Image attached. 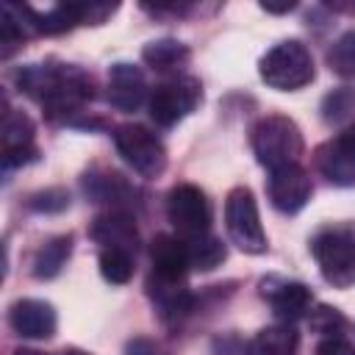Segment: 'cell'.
Here are the masks:
<instances>
[{
	"label": "cell",
	"mask_w": 355,
	"mask_h": 355,
	"mask_svg": "<svg viewBox=\"0 0 355 355\" xmlns=\"http://www.w3.org/2000/svg\"><path fill=\"white\" fill-rule=\"evenodd\" d=\"M17 83L53 119L69 116L92 100V80L69 64H28L17 72Z\"/></svg>",
	"instance_id": "obj_1"
},
{
	"label": "cell",
	"mask_w": 355,
	"mask_h": 355,
	"mask_svg": "<svg viewBox=\"0 0 355 355\" xmlns=\"http://www.w3.org/2000/svg\"><path fill=\"white\" fill-rule=\"evenodd\" d=\"M250 144H252L258 164L266 166L269 172L280 169V166L300 164V155L305 150L297 122L288 116H280V114L258 119L250 130Z\"/></svg>",
	"instance_id": "obj_2"
},
{
	"label": "cell",
	"mask_w": 355,
	"mask_h": 355,
	"mask_svg": "<svg viewBox=\"0 0 355 355\" xmlns=\"http://www.w3.org/2000/svg\"><path fill=\"white\" fill-rule=\"evenodd\" d=\"M258 72H261V80L277 92H297L302 86H308L316 75L308 47L297 39H286V42L275 44L261 58Z\"/></svg>",
	"instance_id": "obj_3"
},
{
	"label": "cell",
	"mask_w": 355,
	"mask_h": 355,
	"mask_svg": "<svg viewBox=\"0 0 355 355\" xmlns=\"http://www.w3.org/2000/svg\"><path fill=\"white\" fill-rule=\"evenodd\" d=\"M311 252L319 263L322 277L333 288L355 286V236L341 227H330L313 236Z\"/></svg>",
	"instance_id": "obj_4"
},
{
	"label": "cell",
	"mask_w": 355,
	"mask_h": 355,
	"mask_svg": "<svg viewBox=\"0 0 355 355\" xmlns=\"http://www.w3.org/2000/svg\"><path fill=\"white\" fill-rule=\"evenodd\" d=\"M225 227L230 241L250 255H261L266 252V233L261 227V216H258V205L250 189L236 186L227 191L225 200Z\"/></svg>",
	"instance_id": "obj_5"
},
{
	"label": "cell",
	"mask_w": 355,
	"mask_h": 355,
	"mask_svg": "<svg viewBox=\"0 0 355 355\" xmlns=\"http://www.w3.org/2000/svg\"><path fill=\"white\" fill-rule=\"evenodd\" d=\"M114 144L125 164L141 178H158L166 169V147L144 125H119L114 130Z\"/></svg>",
	"instance_id": "obj_6"
},
{
	"label": "cell",
	"mask_w": 355,
	"mask_h": 355,
	"mask_svg": "<svg viewBox=\"0 0 355 355\" xmlns=\"http://www.w3.org/2000/svg\"><path fill=\"white\" fill-rule=\"evenodd\" d=\"M202 100V86L191 75H175L164 83H158L150 94V116L161 128L178 125L183 116H189Z\"/></svg>",
	"instance_id": "obj_7"
},
{
	"label": "cell",
	"mask_w": 355,
	"mask_h": 355,
	"mask_svg": "<svg viewBox=\"0 0 355 355\" xmlns=\"http://www.w3.org/2000/svg\"><path fill=\"white\" fill-rule=\"evenodd\" d=\"M166 216L183 241L200 239L211 230V202L191 183H178L166 194Z\"/></svg>",
	"instance_id": "obj_8"
},
{
	"label": "cell",
	"mask_w": 355,
	"mask_h": 355,
	"mask_svg": "<svg viewBox=\"0 0 355 355\" xmlns=\"http://www.w3.org/2000/svg\"><path fill=\"white\" fill-rule=\"evenodd\" d=\"M316 169L336 186H355V122L316 147Z\"/></svg>",
	"instance_id": "obj_9"
},
{
	"label": "cell",
	"mask_w": 355,
	"mask_h": 355,
	"mask_svg": "<svg viewBox=\"0 0 355 355\" xmlns=\"http://www.w3.org/2000/svg\"><path fill=\"white\" fill-rule=\"evenodd\" d=\"M311 178L308 172L300 166V164H291V166H280V169H272L269 172V180H266V194H269V202L280 211V214H297L308 205L311 200Z\"/></svg>",
	"instance_id": "obj_10"
},
{
	"label": "cell",
	"mask_w": 355,
	"mask_h": 355,
	"mask_svg": "<svg viewBox=\"0 0 355 355\" xmlns=\"http://www.w3.org/2000/svg\"><path fill=\"white\" fill-rule=\"evenodd\" d=\"M8 322L22 338H50L55 336V308L44 300H17L8 311Z\"/></svg>",
	"instance_id": "obj_11"
},
{
	"label": "cell",
	"mask_w": 355,
	"mask_h": 355,
	"mask_svg": "<svg viewBox=\"0 0 355 355\" xmlns=\"http://www.w3.org/2000/svg\"><path fill=\"white\" fill-rule=\"evenodd\" d=\"M36 125L22 111H8L3 119V164L6 166H22L36 158L33 147Z\"/></svg>",
	"instance_id": "obj_12"
},
{
	"label": "cell",
	"mask_w": 355,
	"mask_h": 355,
	"mask_svg": "<svg viewBox=\"0 0 355 355\" xmlns=\"http://www.w3.org/2000/svg\"><path fill=\"white\" fill-rule=\"evenodd\" d=\"M89 236L100 244V250H122V252L136 255L139 233H136L133 219L125 211H108L97 216L89 227Z\"/></svg>",
	"instance_id": "obj_13"
},
{
	"label": "cell",
	"mask_w": 355,
	"mask_h": 355,
	"mask_svg": "<svg viewBox=\"0 0 355 355\" xmlns=\"http://www.w3.org/2000/svg\"><path fill=\"white\" fill-rule=\"evenodd\" d=\"M147 97L144 72L133 64H114L108 69V103L119 111H136Z\"/></svg>",
	"instance_id": "obj_14"
},
{
	"label": "cell",
	"mask_w": 355,
	"mask_h": 355,
	"mask_svg": "<svg viewBox=\"0 0 355 355\" xmlns=\"http://www.w3.org/2000/svg\"><path fill=\"white\" fill-rule=\"evenodd\" d=\"M147 294H150V300H153V305H155V311L164 322L183 319L194 305V297H191L186 280H166V277L150 275Z\"/></svg>",
	"instance_id": "obj_15"
},
{
	"label": "cell",
	"mask_w": 355,
	"mask_h": 355,
	"mask_svg": "<svg viewBox=\"0 0 355 355\" xmlns=\"http://www.w3.org/2000/svg\"><path fill=\"white\" fill-rule=\"evenodd\" d=\"M150 261H153V275L166 277V280H186L189 266V250L186 241L178 236L158 233L150 244Z\"/></svg>",
	"instance_id": "obj_16"
},
{
	"label": "cell",
	"mask_w": 355,
	"mask_h": 355,
	"mask_svg": "<svg viewBox=\"0 0 355 355\" xmlns=\"http://www.w3.org/2000/svg\"><path fill=\"white\" fill-rule=\"evenodd\" d=\"M311 302H313L311 288L302 283H280L275 291H269V305L283 324H291V322L308 316Z\"/></svg>",
	"instance_id": "obj_17"
},
{
	"label": "cell",
	"mask_w": 355,
	"mask_h": 355,
	"mask_svg": "<svg viewBox=\"0 0 355 355\" xmlns=\"http://www.w3.org/2000/svg\"><path fill=\"white\" fill-rule=\"evenodd\" d=\"M297 330L291 324H272L255 333L247 347V355H294Z\"/></svg>",
	"instance_id": "obj_18"
},
{
	"label": "cell",
	"mask_w": 355,
	"mask_h": 355,
	"mask_svg": "<svg viewBox=\"0 0 355 355\" xmlns=\"http://www.w3.org/2000/svg\"><path fill=\"white\" fill-rule=\"evenodd\" d=\"M141 58L147 67H153L158 72H175L189 61V47L175 39H158V42L144 44Z\"/></svg>",
	"instance_id": "obj_19"
},
{
	"label": "cell",
	"mask_w": 355,
	"mask_h": 355,
	"mask_svg": "<svg viewBox=\"0 0 355 355\" xmlns=\"http://www.w3.org/2000/svg\"><path fill=\"white\" fill-rule=\"evenodd\" d=\"M69 252H72V236H55V239H50L47 244L39 247V252L33 258V275L39 280L55 277L61 272V266L67 263Z\"/></svg>",
	"instance_id": "obj_20"
},
{
	"label": "cell",
	"mask_w": 355,
	"mask_h": 355,
	"mask_svg": "<svg viewBox=\"0 0 355 355\" xmlns=\"http://www.w3.org/2000/svg\"><path fill=\"white\" fill-rule=\"evenodd\" d=\"M186 250H189V266L197 269V272H211V269H216V266L225 261V255H227L225 244H222L216 236H211V233L186 241Z\"/></svg>",
	"instance_id": "obj_21"
},
{
	"label": "cell",
	"mask_w": 355,
	"mask_h": 355,
	"mask_svg": "<svg viewBox=\"0 0 355 355\" xmlns=\"http://www.w3.org/2000/svg\"><path fill=\"white\" fill-rule=\"evenodd\" d=\"M83 189L94 202H122L125 197H130L128 183L114 175V172H103V175H86L83 178Z\"/></svg>",
	"instance_id": "obj_22"
},
{
	"label": "cell",
	"mask_w": 355,
	"mask_h": 355,
	"mask_svg": "<svg viewBox=\"0 0 355 355\" xmlns=\"http://www.w3.org/2000/svg\"><path fill=\"white\" fill-rule=\"evenodd\" d=\"M100 275L114 286L128 283L133 275V255L122 250H100Z\"/></svg>",
	"instance_id": "obj_23"
},
{
	"label": "cell",
	"mask_w": 355,
	"mask_h": 355,
	"mask_svg": "<svg viewBox=\"0 0 355 355\" xmlns=\"http://www.w3.org/2000/svg\"><path fill=\"white\" fill-rule=\"evenodd\" d=\"M308 324L313 333L324 336V338H341V333L347 330V319L341 316L338 308H330V305H319L308 313Z\"/></svg>",
	"instance_id": "obj_24"
},
{
	"label": "cell",
	"mask_w": 355,
	"mask_h": 355,
	"mask_svg": "<svg viewBox=\"0 0 355 355\" xmlns=\"http://www.w3.org/2000/svg\"><path fill=\"white\" fill-rule=\"evenodd\" d=\"M327 64L338 75H355V31L344 33L330 50H327Z\"/></svg>",
	"instance_id": "obj_25"
},
{
	"label": "cell",
	"mask_w": 355,
	"mask_h": 355,
	"mask_svg": "<svg viewBox=\"0 0 355 355\" xmlns=\"http://www.w3.org/2000/svg\"><path fill=\"white\" fill-rule=\"evenodd\" d=\"M28 205L33 211H44V214H53V211H64L69 205V194L64 189H44L39 194H33L28 200Z\"/></svg>",
	"instance_id": "obj_26"
},
{
	"label": "cell",
	"mask_w": 355,
	"mask_h": 355,
	"mask_svg": "<svg viewBox=\"0 0 355 355\" xmlns=\"http://www.w3.org/2000/svg\"><path fill=\"white\" fill-rule=\"evenodd\" d=\"M352 108H355V94L352 92H347V89L333 92L324 100V119H338V116L349 114Z\"/></svg>",
	"instance_id": "obj_27"
},
{
	"label": "cell",
	"mask_w": 355,
	"mask_h": 355,
	"mask_svg": "<svg viewBox=\"0 0 355 355\" xmlns=\"http://www.w3.org/2000/svg\"><path fill=\"white\" fill-rule=\"evenodd\" d=\"M125 355H166V349L155 341V338H147V336H136L128 341L125 347Z\"/></svg>",
	"instance_id": "obj_28"
},
{
	"label": "cell",
	"mask_w": 355,
	"mask_h": 355,
	"mask_svg": "<svg viewBox=\"0 0 355 355\" xmlns=\"http://www.w3.org/2000/svg\"><path fill=\"white\" fill-rule=\"evenodd\" d=\"M316 355H355V347L344 338H324L316 347Z\"/></svg>",
	"instance_id": "obj_29"
},
{
	"label": "cell",
	"mask_w": 355,
	"mask_h": 355,
	"mask_svg": "<svg viewBox=\"0 0 355 355\" xmlns=\"http://www.w3.org/2000/svg\"><path fill=\"white\" fill-rule=\"evenodd\" d=\"M14 355H44V352H39V349H28V347H19V349H14Z\"/></svg>",
	"instance_id": "obj_30"
},
{
	"label": "cell",
	"mask_w": 355,
	"mask_h": 355,
	"mask_svg": "<svg viewBox=\"0 0 355 355\" xmlns=\"http://www.w3.org/2000/svg\"><path fill=\"white\" fill-rule=\"evenodd\" d=\"M61 355H89V352H83V349H64Z\"/></svg>",
	"instance_id": "obj_31"
}]
</instances>
